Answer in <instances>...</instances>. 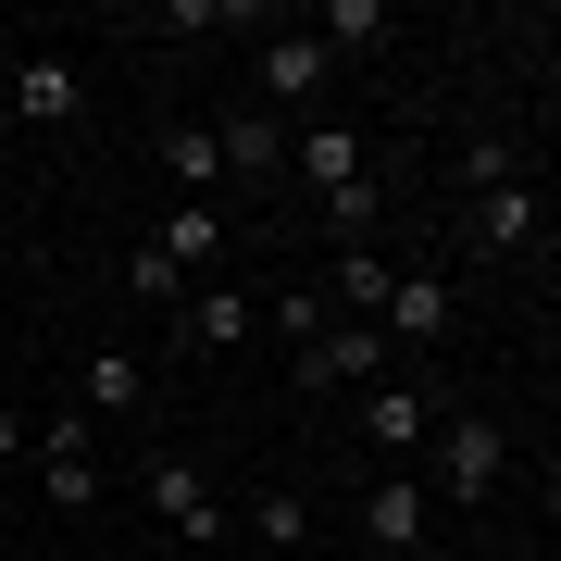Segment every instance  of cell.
<instances>
[{"instance_id":"obj_20","label":"cell","mask_w":561,"mask_h":561,"mask_svg":"<svg viewBox=\"0 0 561 561\" xmlns=\"http://www.w3.org/2000/svg\"><path fill=\"white\" fill-rule=\"evenodd\" d=\"M138 400H150L138 350H101V362H88V412H138Z\"/></svg>"},{"instance_id":"obj_18","label":"cell","mask_w":561,"mask_h":561,"mask_svg":"<svg viewBox=\"0 0 561 561\" xmlns=\"http://www.w3.org/2000/svg\"><path fill=\"white\" fill-rule=\"evenodd\" d=\"M387 287H400V262H387L375 238H362V250H337V300H350L362 324H375V312H387Z\"/></svg>"},{"instance_id":"obj_12","label":"cell","mask_w":561,"mask_h":561,"mask_svg":"<svg viewBox=\"0 0 561 561\" xmlns=\"http://www.w3.org/2000/svg\"><path fill=\"white\" fill-rule=\"evenodd\" d=\"M150 250H162V262H175V275H187V287H201V275H213V262H225V201H175V213H162V225H150Z\"/></svg>"},{"instance_id":"obj_23","label":"cell","mask_w":561,"mask_h":561,"mask_svg":"<svg viewBox=\"0 0 561 561\" xmlns=\"http://www.w3.org/2000/svg\"><path fill=\"white\" fill-rule=\"evenodd\" d=\"M262 312L287 324V350H312V337H324V300H312V287H275V300H262Z\"/></svg>"},{"instance_id":"obj_4","label":"cell","mask_w":561,"mask_h":561,"mask_svg":"<svg viewBox=\"0 0 561 561\" xmlns=\"http://www.w3.org/2000/svg\"><path fill=\"white\" fill-rule=\"evenodd\" d=\"M287 375H300L312 400H337V387H375V375H387V337H375V324H324L312 350H287Z\"/></svg>"},{"instance_id":"obj_11","label":"cell","mask_w":561,"mask_h":561,"mask_svg":"<svg viewBox=\"0 0 561 561\" xmlns=\"http://www.w3.org/2000/svg\"><path fill=\"white\" fill-rule=\"evenodd\" d=\"M250 76H262V113H300V101H324V76H337V62H324V38H262V62H250Z\"/></svg>"},{"instance_id":"obj_14","label":"cell","mask_w":561,"mask_h":561,"mask_svg":"<svg viewBox=\"0 0 561 561\" xmlns=\"http://www.w3.org/2000/svg\"><path fill=\"white\" fill-rule=\"evenodd\" d=\"M162 175H175V201H225V150H213V125H162Z\"/></svg>"},{"instance_id":"obj_6","label":"cell","mask_w":561,"mask_h":561,"mask_svg":"<svg viewBox=\"0 0 561 561\" xmlns=\"http://www.w3.org/2000/svg\"><path fill=\"white\" fill-rule=\"evenodd\" d=\"M424 424H437V400H424L412 375H375V387H362V412H350V437L375 449V461H400V449H424Z\"/></svg>"},{"instance_id":"obj_1","label":"cell","mask_w":561,"mask_h":561,"mask_svg":"<svg viewBox=\"0 0 561 561\" xmlns=\"http://www.w3.org/2000/svg\"><path fill=\"white\" fill-rule=\"evenodd\" d=\"M500 486H512V424H500V412H449V424H437V486H424V500L486 512Z\"/></svg>"},{"instance_id":"obj_15","label":"cell","mask_w":561,"mask_h":561,"mask_svg":"<svg viewBox=\"0 0 561 561\" xmlns=\"http://www.w3.org/2000/svg\"><path fill=\"white\" fill-rule=\"evenodd\" d=\"M175 324H187V350H225V337H250L262 312H250V287H187Z\"/></svg>"},{"instance_id":"obj_8","label":"cell","mask_w":561,"mask_h":561,"mask_svg":"<svg viewBox=\"0 0 561 561\" xmlns=\"http://www.w3.org/2000/svg\"><path fill=\"white\" fill-rule=\"evenodd\" d=\"M287 138H300V125H275V113H238V125H213V150H225V187H287Z\"/></svg>"},{"instance_id":"obj_16","label":"cell","mask_w":561,"mask_h":561,"mask_svg":"<svg viewBox=\"0 0 561 561\" xmlns=\"http://www.w3.org/2000/svg\"><path fill=\"white\" fill-rule=\"evenodd\" d=\"M250 549H312V486H262V500H250Z\"/></svg>"},{"instance_id":"obj_21","label":"cell","mask_w":561,"mask_h":561,"mask_svg":"<svg viewBox=\"0 0 561 561\" xmlns=\"http://www.w3.org/2000/svg\"><path fill=\"white\" fill-rule=\"evenodd\" d=\"M138 25H150V38H201V25H250V13H238V0H150Z\"/></svg>"},{"instance_id":"obj_7","label":"cell","mask_w":561,"mask_h":561,"mask_svg":"<svg viewBox=\"0 0 561 561\" xmlns=\"http://www.w3.org/2000/svg\"><path fill=\"white\" fill-rule=\"evenodd\" d=\"M537 238H549V187H537V175H500V187H486V201H474V250L524 262Z\"/></svg>"},{"instance_id":"obj_19","label":"cell","mask_w":561,"mask_h":561,"mask_svg":"<svg viewBox=\"0 0 561 561\" xmlns=\"http://www.w3.org/2000/svg\"><path fill=\"white\" fill-rule=\"evenodd\" d=\"M125 300H138V312H187V275L138 238V250H125Z\"/></svg>"},{"instance_id":"obj_3","label":"cell","mask_w":561,"mask_h":561,"mask_svg":"<svg viewBox=\"0 0 561 561\" xmlns=\"http://www.w3.org/2000/svg\"><path fill=\"white\" fill-rule=\"evenodd\" d=\"M150 512L175 524L187 549H213V537H238V524H225V500H213V474H201V461H187V449H162V461H150Z\"/></svg>"},{"instance_id":"obj_9","label":"cell","mask_w":561,"mask_h":561,"mask_svg":"<svg viewBox=\"0 0 561 561\" xmlns=\"http://www.w3.org/2000/svg\"><path fill=\"white\" fill-rule=\"evenodd\" d=\"M287 175H300L312 201H337V187L375 175V138H350V125H300V138H287Z\"/></svg>"},{"instance_id":"obj_17","label":"cell","mask_w":561,"mask_h":561,"mask_svg":"<svg viewBox=\"0 0 561 561\" xmlns=\"http://www.w3.org/2000/svg\"><path fill=\"white\" fill-rule=\"evenodd\" d=\"M387 25H400L387 0H324V25H312V38H324V62H337V50H387Z\"/></svg>"},{"instance_id":"obj_5","label":"cell","mask_w":561,"mask_h":561,"mask_svg":"<svg viewBox=\"0 0 561 561\" xmlns=\"http://www.w3.org/2000/svg\"><path fill=\"white\" fill-rule=\"evenodd\" d=\"M13 113L38 125V138H76V125H88V62H76V50H38V62L13 76Z\"/></svg>"},{"instance_id":"obj_24","label":"cell","mask_w":561,"mask_h":561,"mask_svg":"<svg viewBox=\"0 0 561 561\" xmlns=\"http://www.w3.org/2000/svg\"><path fill=\"white\" fill-rule=\"evenodd\" d=\"M13 449H38V424H25L13 400H0V461H13Z\"/></svg>"},{"instance_id":"obj_2","label":"cell","mask_w":561,"mask_h":561,"mask_svg":"<svg viewBox=\"0 0 561 561\" xmlns=\"http://www.w3.org/2000/svg\"><path fill=\"white\" fill-rule=\"evenodd\" d=\"M38 486H50V512H101V424L88 412L38 424Z\"/></svg>"},{"instance_id":"obj_13","label":"cell","mask_w":561,"mask_h":561,"mask_svg":"<svg viewBox=\"0 0 561 561\" xmlns=\"http://www.w3.org/2000/svg\"><path fill=\"white\" fill-rule=\"evenodd\" d=\"M449 275H400V287H387V312H375V337L387 350H412V337H449Z\"/></svg>"},{"instance_id":"obj_10","label":"cell","mask_w":561,"mask_h":561,"mask_svg":"<svg viewBox=\"0 0 561 561\" xmlns=\"http://www.w3.org/2000/svg\"><path fill=\"white\" fill-rule=\"evenodd\" d=\"M424 524H437L424 474H375V486H362V537H375L387 561H412V549H424Z\"/></svg>"},{"instance_id":"obj_22","label":"cell","mask_w":561,"mask_h":561,"mask_svg":"<svg viewBox=\"0 0 561 561\" xmlns=\"http://www.w3.org/2000/svg\"><path fill=\"white\" fill-rule=\"evenodd\" d=\"M500 175H524V150H512V138H474V150H461V201H486Z\"/></svg>"}]
</instances>
